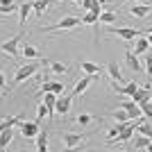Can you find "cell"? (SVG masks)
Listing matches in <instances>:
<instances>
[{
    "label": "cell",
    "mask_w": 152,
    "mask_h": 152,
    "mask_svg": "<svg viewBox=\"0 0 152 152\" xmlns=\"http://www.w3.org/2000/svg\"><path fill=\"white\" fill-rule=\"evenodd\" d=\"M41 68V61H37V64H27V66H20L18 70H16V75H14V86H18L20 82H25L27 77H32V75H37V70Z\"/></svg>",
    "instance_id": "obj_1"
},
{
    "label": "cell",
    "mask_w": 152,
    "mask_h": 152,
    "mask_svg": "<svg viewBox=\"0 0 152 152\" xmlns=\"http://www.w3.org/2000/svg\"><path fill=\"white\" fill-rule=\"evenodd\" d=\"M82 18L80 16H66V18L57 20L55 25H48V27H41V32H52V30H73L75 25H80Z\"/></svg>",
    "instance_id": "obj_2"
},
{
    "label": "cell",
    "mask_w": 152,
    "mask_h": 152,
    "mask_svg": "<svg viewBox=\"0 0 152 152\" xmlns=\"http://www.w3.org/2000/svg\"><path fill=\"white\" fill-rule=\"evenodd\" d=\"M23 34H25V32H18V34H16V37H12L9 41H2V43H0V50H2V52H7L9 57H14V59H16V57L20 55L18 43H20V39H23Z\"/></svg>",
    "instance_id": "obj_3"
},
{
    "label": "cell",
    "mask_w": 152,
    "mask_h": 152,
    "mask_svg": "<svg viewBox=\"0 0 152 152\" xmlns=\"http://www.w3.org/2000/svg\"><path fill=\"white\" fill-rule=\"evenodd\" d=\"M70 102H73V93H61L57 98V104H55V111H57L59 116H66L70 109Z\"/></svg>",
    "instance_id": "obj_4"
},
{
    "label": "cell",
    "mask_w": 152,
    "mask_h": 152,
    "mask_svg": "<svg viewBox=\"0 0 152 152\" xmlns=\"http://www.w3.org/2000/svg\"><path fill=\"white\" fill-rule=\"evenodd\" d=\"M109 34H118L121 39H125V41H134V39L139 37V34H143V32L134 30V27H111V32Z\"/></svg>",
    "instance_id": "obj_5"
},
{
    "label": "cell",
    "mask_w": 152,
    "mask_h": 152,
    "mask_svg": "<svg viewBox=\"0 0 152 152\" xmlns=\"http://www.w3.org/2000/svg\"><path fill=\"white\" fill-rule=\"evenodd\" d=\"M152 98V84L148 82V84H143V86H139L136 89V93L132 95V100L136 102V104H141V102H145V100H150Z\"/></svg>",
    "instance_id": "obj_6"
},
{
    "label": "cell",
    "mask_w": 152,
    "mask_h": 152,
    "mask_svg": "<svg viewBox=\"0 0 152 152\" xmlns=\"http://www.w3.org/2000/svg\"><path fill=\"white\" fill-rule=\"evenodd\" d=\"M41 132V125H39L37 121H32V123H23L20 125V134L25 136V139H37V134Z\"/></svg>",
    "instance_id": "obj_7"
},
{
    "label": "cell",
    "mask_w": 152,
    "mask_h": 152,
    "mask_svg": "<svg viewBox=\"0 0 152 152\" xmlns=\"http://www.w3.org/2000/svg\"><path fill=\"white\" fill-rule=\"evenodd\" d=\"M121 107H123V109H125V111H127V116H129L132 121H136V118H141V116H143V111H141V107H139V104H136V102H134V100H127V102H123Z\"/></svg>",
    "instance_id": "obj_8"
},
{
    "label": "cell",
    "mask_w": 152,
    "mask_h": 152,
    "mask_svg": "<svg viewBox=\"0 0 152 152\" xmlns=\"http://www.w3.org/2000/svg\"><path fill=\"white\" fill-rule=\"evenodd\" d=\"M150 50V43H148V37H143V34H139V37L134 39V48L132 52L134 55H143V52Z\"/></svg>",
    "instance_id": "obj_9"
},
{
    "label": "cell",
    "mask_w": 152,
    "mask_h": 152,
    "mask_svg": "<svg viewBox=\"0 0 152 152\" xmlns=\"http://www.w3.org/2000/svg\"><path fill=\"white\" fill-rule=\"evenodd\" d=\"M82 139H84L82 134H68V132H64V134H61V141L66 143V148H68V150L77 148L80 143H82Z\"/></svg>",
    "instance_id": "obj_10"
},
{
    "label": "cell",
    "mask_w": 152,
    "mask_h": 152,
    "mask_svg": "<svg viewBox=\"0 0 152 152\" xmlns=\"http://www.w3.org/2000/svg\"><path fill=\"white\" fill-rule=\"evenodd\" d=\"M41 64H43V66H48V68H50V73H55V75H64V73H68V66H66V64L50 61V59H41Z\"/></svg>",
    "instance_id": "obj_11"
},
{
    "label": "cell",
    "mask_w": 152,
    "mask_h": 152,
    "mask_svg": "<svg viewBox=\"0 0 152 152\" xmlns=\"http://www.w3.org/2000/svg\"><path fill=\"white\" fill-rule=\"evenodd\" d=\"M91 80H93V75H86V77H82V80H77V82H75V89L70 91L73 98H75V95H82L84 91L89 89V86H91Z\"/></svg>",
    "instance_id": "obj_12"
},
{
    "label": "cell",
    "mask_w": 152,
    "mask_h": 152,
    "mask_svg": "<svg viewBox=\"0 0 152 152\" xmlns=\"http://www.w3.org/2000/svg\"><path fill=\"white\" fill-rule=\"evenodd\" d=\"M39 89H41V93H45V91H52V93L61 95L66 86H64L61 82H41V86H39Z\"/></svg>",
    "instance_id": "obj_13"
},
{
    "label": "cell",
    "mask_w": 152,
    "mask_h": 152,
    "mask_svg": "<svg viewBox=\"0 0 152 152\" xmlns=\"http://www.w3.org/2000/svg\"><path fill=\"white\" fill-rule=\"evenodd\" d=\"M18 18H20V32H23V27H25V23H27V18L32 16V2H23V5L18 7Z\"/></svg>",
    "instance_id": "obj_14"
},
{
    "label": "cell",
    "mask_w": 152,
    "mask_h": 152,
    "mask_svg": "<svg viewBox=\"0 0 152 152\" xmlns=\"http://www.w3.org/2000/svg\"><path fill=\"white\" fill-rule=\"evenodd\" d=\"M125 59H127V64H129V68H132V70H136V73H143V64L139 61V57H136L132 50H127V52H125Z\"/></svg>",
    "instance_id": "obj_15"
},
{
    "label": "cell",
    "mask_w": 152,
    "mask_h": 152,
    "mask_svg": "<svg viewBox=\"0 0 152 152\" xmlns=\"http://www.w3.org/2000/svg\"><path fill=\"white\" fill-rule=\"evenodd\" d=\"M107 73L109 75H111V80H114V82H121V84H125V77H123V73H121V68H118V64H109L107 66Z\"/></svg>",
    "instance_id": "obj_16"
},
{
    "label": "cell",
    "mask_w": 152,
    "mask_h": 152,
    "mask_svg": "<svg viewBox=\"0 0 152 152\" xmlns=\"http://www.w3.org/2000/svg\"><path fill=\"white\" fill-rule=\"evenodd\" d=\"M50 5H52V0H37V2H32V14H34V16H41Z\"/></svg>",
    "instance_id": "obj_17"
},
{
    "label": "cell",
    "mask_w": 152,
    "mask_h": 152,
    "mask_svg": "<svg viewBox=\"0 0 152 152\" xmlns=\"http://www.w3.org/2000/svg\"><path fill=\"white\" fill-rule=\"evenodd\" d=\"M150 9H152L150 2H148V5H134L132 7V16H136V18H145L148 14H150Z\"/></svg>",
    "instance_id": "obj_18"
},
{
    "label": "cell",
    "mask_w": 152,
    "mask_h": 152,
    "mask_svg": "<svg viewBox=\"0 0 152 152\" xmlns=\"http://www.w3.org/2000/svg\"><path fill=\"white\" fill-rule=\"evenodd\" d=\"M12 139H14V129H12V127L2 129V132H0V150H5V148L12 143Z\"/></svg>",
    "instance_id": "obj_19"
},
{
    "label": "cell",
    "mask_w": 152,
    "mask_h": 152,
    "mask_svg": "<svg viewBox=\"0 0 152 152\" xmlns=\"http://www.w3.org/2000/svg\"><path fill=\"white\" fill-rule=\"evenodd\" d=\"M80 68L86 73V75H98L102 70V66H98V64H91V61H80Z\"/></svg>",
    "instance_id": "obj_20"
},
{
    "label": "cell",
    "mask_w": 152,
    "mask_h": 152,
    "mask_svg": "<svg viewBox=\"0 0 152 152\" xmlns=\"http://www.w3.org/2000/svg\"><path fill=\"white\" fill-rule=\"evenodd\" d=\"M150 136H145V134H139L136 139H134V150H145L148 145H150Z\"/></svg>",
    "instance_id": "obj_21"
},
{
    "label": "cell",
    "mask_w": 152,
    "mask_h": 152,
    "mask_svg": "<svg viewBox=\"0 0 152 152\" xmlns=\"http://www.w3.org/2000/svg\"><path fill=\"white\" fill-rule=\"evenodd\" d=\"M37 150L39 152H45V150H48V134H45V132H39L37 134Z\"/></svg>",
    "instance_id": "obj_22"
},
{
    "label": "cell",
    "mask_w": 152,
    "mask_h": 152,
    "mask_svg": "<svg viewBox=\"0 0 152 152\" xmlns=\"http://www.w3.org/2000/svg\"><path fill=\"white\" fill-rule=\"evenodd\" d=\"M20 121H23L20 116H12V118H5V121L0 123V132H2V129H7V127H14V125H18Z\"/></svg>",
    "instance_id": "obj_23"
},
{
    "label": "cell",
    "mask_w": 152,
    "mask_h": 152,
    "mask_svg": "<svg viewBox=\"0 0 152 152\" xmlns=\"http://www.w3.org/2000/svg\"><path fill=\"white\" fill-rule=\"evenodd\" d=\"M116 18H118V16H116V12H102V14H100V20L104 23V25H114Z\"/></svg>",
    "instance_id": "obj_24"
},
{
    "label": "cell",
    "mask_w": 152,
    "mask_h": 152,
    "mask_svg": "<svg viewBox=\"0 0 152 152\" xmlns=\"http://www.w3.org/2000/svg\"><path fill=\"white\" fill-rule=\"evenodd\" d=\"M139 107H141V111H143V116L152 121V100H145V102H141Z\"/></svg>",
    "instance_id": "obj_25"
},
{
    "label": "cell",
    "mask_w": 152,
    "mask_h": 152,
    "mask_svg": "<svg viewBox=\"0 0 152 152\" xmlns=\"http://www.w3.org/2000/svg\"><path fill=\"white\" fill-rule=\"evenodd\" d=\"M23 55H25V57H30V59H37V57H39V50L34 48V45L27 43V45H23Z\"/></svg>",
    "instance_id": "obj_26"
},
{
    "label": "cell",
    "mask_w": 152,
    "mask_h": 152,
    "mask_svg": "<svg viewBox=\"0 0 152 152\" xmlns=\"http://www.w3.org/2000/svg\"><path fill=\"white\" fill-rule=\"evenodd\" d=\"M98 20H100V18H98L95 14H91V12H86V14L82 16V23H84V25H95Z\"/></svg>",
    "instance_id": "obj_27"
},
{
    "label": "cell",
    "mask_w": 152,
    "mask_h": 152,
    "mask_svg": "<svg viewBox=\"0 0 152 152\" xmlns=\"http://www.w3.org/2000/svg\"><path fill=\"white\" fill-rule=\"evenodd\" d=\"M45 116H48V104L41 102V104L37 107V123H39V125H41V118H45Z\"/></svg>",
    "instance_id": "obj_28"
},
{
    "label": "cell",
    "mask_w": 152,
    "mask_h": 152,
    "mask_svg": "<svg viewBox=\"0 0 152 152\" xmlns=\"http://www.w3.org/2000/svg\"><path fill=\"white\" fill-rule=\"evenodd\" d=\"M114 121H121V123H123V121H132V118H129V116H127V111L121 107V109H116V111H114Z\"/></svg>",
    "instance_id": "obj_29"
},
{
    "label": "cell",
    "mask_w": 152,
    "mask_h": 152,
    "mask_svg": "<svg viewBox=\"0 0 152 152\" xmlns=\"http://www.w3.org/2000/svg\"><path fill=\"white\" fill-rule=\"evenodd\" d=\"M143 73H148V77H152V55L148 52V57H145V61H143Z\"/></svg>",
    "instance_id": "obj_30"
},
{
    "label": "cell",
    "mask_w": 152,
    "mask_h": 152,
    "mask_svg": "<svg viewBox=\"0 0 152 152\" xmlns=\"http://www.w3.org/2000/svg\"><path fill=\"white\" fill-rule=\"evenodd\" d=\"M18 9V5L16 2H12V5H0V14H12Z\"/></svg>",
    "instance_id": "obj_31"
},
{
    "label": "cell",
    "mask_w": 152,
    "mask_h": 152,
    "mask_svg": "<svg viewBox=\"0 0 152 152\" xmlns=\"http://www.w3.org/2000/svg\"><path fill=\"white\" fill-rule=\"evenodd\" d=\"M91 121H93V116H89V114H80L77 116V123H80V125H89Z\"/></svg>",
    "instance_id": "obj_32"
},
{
    "label": "cell",
    "mask_w": 152,
    "mask_h": 152,
    "mask_svg": "<svg viewBox=\"0 0 152 152\" xmlns=\"http://www.w3.org/2000/svg\"><path fill=\"white\" fill-rule=\"evenodd\" d=\"M82 9H84V12H89V9H91V0H84V2H82Z\"/></svg>",
    "instance_id": "obj_33"
},
{
    "label": "cell",
    "mask_w": 152,
    "mask_h": 152,
    "mask_svg": "<svg viewBox=\"0 0 152 152\" xmlns=\"http://www.w3.org/2000/svg\"><path fill=\"white\" fill-rule=\"evenodd\" d=\"M0 89H5V75L0 73Z\"/></svg>",
    "instance_id": "obj_34"
},
{
    "label": "cell",
    "mask_w": 152,
    "mask_h": 152,
    "mask_svg": "<svg viewBox=\"0 0 152 152\" xmlns=\"http://www.w3.org/2000/svg\"><path fill=\"white\" fill-rule=\"evenodd\" d=\"M148 43H150V48H152V32H148Z\"/></svg>",
    "instance_id": "obj_35"
},
{
    "label": "cell",
    "mask_w": 152,
    "mask_h": 152,
    "mask_svg": "<svg viewBox=\"0 0 152 152\" xmlns=\"http://www.w3.org/2000/svg\"><path fill=\"white\" fill-rule=\"evenodd\" d=\"M14 0H0V5H12Z\"/></svg>",
    "instance_id": "obj_36"
},
{
    "label": "cell",
    "mask_w": 152,
    "mask_h": 152,
    "mask_svg": "<svg viewBox=\"0 0 152 152\" xmlns=\"http://www.w3.org/2000/svg\"><path fill=\"white\" fill-rule=\"evenodd\" d=\"M73 2H77V5H82V2H84V0H73Z\"/></svg>",
    "instance_id": "obj_37"
},
{
    "label": "cell",
    "mask_w": 152,
    "mask_h": 152,
    "mask_svg": "<svg viewBox=\"0 0 152 152\" xmlns=\"http://www.w3.org/2000/svg\"><path fill=\"white\" fill-rule=\"evenodd\" d=\"M139 2H143V5H148V2H150V0H139Z\"/></svg>",
    "instance_id": "obj_38"
},
{
    "label": "cell",
    "mask_w": 152,
    "mask_h": 152,
    "mask_svg": "<svg viewBox=\"0 0 152 152\" xmlns=\"http://www.w3.org/2000/svg\"><path fill=\"white\" fill-rule=\"evenodd\" d=\"M52 2H59V0H52Z\"/></svg>",
    "instance_id": "obj_39"
},
{
    "label": "cell",
    "mask_w": 152,
    "mask_h": 152,
    "mask_svg": "<svg viewBox=\"0 0 152 152\" xmlns=\"http://www.w3.org/2000/svg\"><path fill=\"white\" fill-rule=\"evenodd\" d=\"M150 5H152V0H150Z\"/></svg>",
    "instance_id": "obj_40"
}]
</instances>
